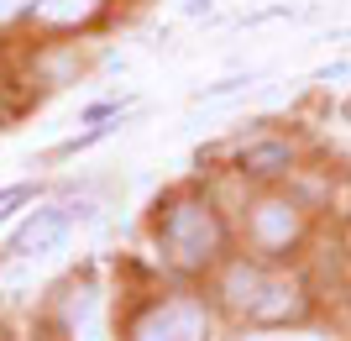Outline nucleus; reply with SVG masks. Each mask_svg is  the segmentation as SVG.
Wrapping results in <instances>:
<instances>
[{
  "label": "nucleus",
  "instance_id": "1",
  "mask_svg": "<svg viewBox=\"0 0 351 341\" xmlns=\"http://www.w3.org/2000/svg\"><path fill=\"white\" fill-rule=\"evenodd\" d=\"M162 242H168V252H173L178 268H205L210 257L220 252V221L215 210L199 205V200H184L162 215Z\"/></svg>",
  "mask_w": 351,
  "mask_h": 341
},
{
  "label": "nucleus",
  "instance_id": "2",
  "mask_svg": "<svg viewBox=\"0 0 351 341\" xmlns=\"http://www.w3.org/2000/svg\"><path fill=\"white\" fill-rule=\"evenodd\" d=\"M69 226H73V210H63V205L37 210V215H32V221L11 237L5 257H47V252H58L63 237H69Z\"/></svg>",
  "mask_w": 351,
  "mask_h": 341
},
{
  "label": "nucleus",
  "instance_id": "3",
  "mask_svg": "<svg viewBox=\"0 0 351 341\" xmlns=\"http://www.w3.org/2000/svg\"><path fill=\"white\" fill-rule=\"evenodd\" d=\"M205 336V310L199 305H162L136 326V341H199Z\"/></svg>",
  "mask_w": 351,
  "mask_h": 341
},
{
  "label": "nucleus",
  "instance_id": "4",
  "mask_svg": "<svg viewBox=\"0 0 351 341\" xmlns=\"http://www.w3.org/2000/svg\"><path fill=\"white\" fill-rule=\"evenodd\" d=\"M236 163H241V174L267 178V174H283V168H289V148H283V142H247V148L236 152Z\"/></svg>",
  "mask_w": 351,
  "mask_h": 341
},
{
  "label": "nucleus",
  "instance_id": "5",
  "mask_svg": "<svg viewBox=\"0 0 351 341\" xmlns=\"http://www.w3.org/2000/svg\"><path fill=\"white\" fill-rule=\"evenodd\" d=\"M293 231H299V221H293V210H289V205H278V200H273V205L257 210V237H263L267 247H283Z\"/></svg>",
  "mask_w": 351,
  "mask_h": 341
},
{
  "label": "nucleus",
  "instance_id": "6",
  "mask_svg": "<svg viewBox=\"0 0 351 341\" xmlns=\"http://www.w3.org/2000/svg\"><path fill=\"white\" fill-rule=\"evenodd\" d=\"M226 289H231V299H236V305H247V310H257V294H267V279L257 273V268H236Z\"/></svg>",
  "mask_w": 351,
  "mask_h": 341
},
{
  "label": "nucleus",
  "instance_id": "7",
  "mask_svg": "<svg viewBox=\"0 0 351 341\" xmlns=\"http://www.w3.org/2000/svg\"><path fill=\"white\" fill-rule=\"evenodd\" d=\"M247 84H252V74H231V79H215V84H205L194 100H226V95H241Z\"/></svg>",
  "mask_w": 351,
  "mask_h": 341
},
{
  "label": "nucleus",
  "instance_id": "8",
  "mask_svg": "<svg viewBox=\"0 0 351 341\" xmlns=\"http://www.w3.org/2000/svg\"><path fill=\"white\" fill-rule=\"evenodd\" d=\"M110 132H116V126H89V132H79V137H69V142H63V148H58V158H73V152L95 148V142H100V137H110Z\"/></svg>",
  "mask_w": 351,
  "mask_h": 341
},
{
  "label": "nucleus",
  "instance_id": "9",
  "mask_svg": "<svg viewBox=\"0 0 351 341\" xmlns=\"http://www.w3.org/2000/svg\"><path fill=\"white\" fill-rule=\"evenodd\" d=\"M27 200H32V184H11V189H0V221H11Z\"/></svg>",
  "mask_w": 351,
  "mask_h": 341
},
{
  "label": "nucleus",
  "instance_id": "10",
  "mask_svg": "<svg viewBox=\"0 0 351 341\" xmlns=\"http://www.w3.org/2000/svg\"><path fill=\"white\" fill-rule=\"evenodd\" d=\"M315 79H320V84H330V79H351V63H346V58H341V63H325Z\"/></svg>",
  "mask_w": 351,
  "mask_h": 341
},
{
  "label": "nucleus",
  "instance_id": "11",
  "mask_svg": "<svg viewBox=\"0 0 351 341\" xmlns=\"http://www.w3.org/2000/svg\"><path fill=\"white\" fill-rule=\"evenodd\" d=\"M247 341H320V336H309V331H293V336H247Z\"/></svg>",
  "mask_w": 351,
  "mask_h": 341
},
{
  "label": "nucleus",
  "instance_id": "12",
  "mask_svg": "<svg viewBox=\"0 0 351 341\" xmlns=\"http://www.w3.org/2000/svg\"><path fill=\"white\" fill-rule=\"evenodd\" d=\"M184 11L189 16H210V0H184Z\"/></svg>",
  "mask_w": 351,
  "mask_h": 341
},
{
  "label": "nucleus",
  "instance_id": "13",
  "mask_svg": "<svg viewBox=\"0 0 351 341\" xmlns=\"http://www.w3.org/2000/svg\"><path fill=\"white\" fill-rule=\"evenodd\" d=\"M27 0H0V16H11V11H21Z\"/></svg>",
  "mask_w": 351,
  "mask_h": 341
}]
</instances>
